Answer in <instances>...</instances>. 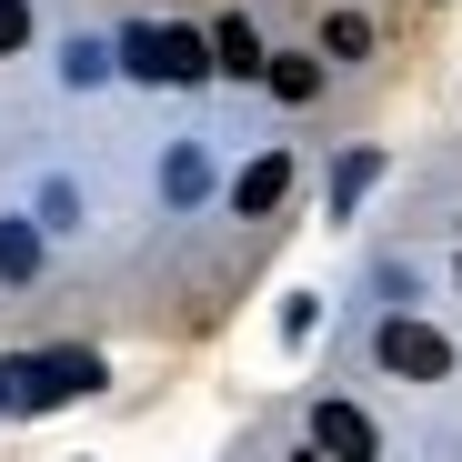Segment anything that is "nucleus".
<instances>
[{"label": "nucleus", "mask_w": 462, "mask_h": 462, "mask_svg": "<svg viewBox=\"0 0 462 462\" xmlns=\"http://www.w3.org/2000/svg\"><path fill=\"white\" fill-rule=\"evenodd\" d=\"M201 51H211V41H191V31H131V60L151 70V81H191Z\"/></svg>", "instance_id": "7ed1b4c3"}, {"label": "nucleus", "mask_w": 462, "mask_h": 462, "mask_svg": "<svg viewBox=\"0 0 462 462\" xmlns=\"http://www.w3.org/2000/svg\"><path fill=\"white\" fill-rule=\"evenodd\" d=\"M0 272H11V282H31V272H41V231H31V221L0 231Z\"/></svg>", "instance_id": "0eeeda50"}, {"label": "nucleus", "mask_w": 462, "mask_h": 462, "mask_svg": "<svg viewBox=\"0 0 462 462\" xmlns=\"http://www.w3.org/2000/svg\"><path fill=\"white\" fill-rule=\"evenodd\" d=\"M312 452H332V462H372V452H382V432H372V412L322 402V412H312Z\"/></svg>", "instance_id": "f03ea898"}, {"label": "nucleus", "mask_w": 462, "mask_h": 462, "mask_svg": "<svg viewBox=\"0 0 462 462\" xmlns=\"http://www.w3.org/2000/svg\"><path fill=\"white\" fill-rule=\"evenodd\" d=\"M31 41V0H0V51H21Z\"/></svg>", "instance_id": "1a4fd4ad"}, {"label": "nucleus", "mask_w": 462, "mask_h": 462, "mask_svg": "<svg viewBox=\"0 0 462 462\" xmlns=\"http://www.w3.org/2000/svg\"><path fill=\"white\" fill-rule=\"evenodd\" d=\"M262 70H272V91H282V101H322V60L282 51V60H262Z\"/></svg>", "instance_id": "20e7f679"}, {"label": "nucleus", "mask_w": 462, "mask_h": 462, "mask_svg": "<svg viewBox=\"0 0 462 462\" xmlns=\"http://www.w3.org/2000/svg\"><path fill=\"white\" fill-rule=\"evenodd\" d=\"M282 191H291V162H282V151H272V162H252V171H242V211H272Z\"/></svg>", "instance_id": "39448f33"}, {"label": "nucleus", "mask_w": 462, "mask_h": 462, "mask_svg": "<svg viewBox=\"0 0 462 462\" xmlns=\"http://www.w3.org/2000/svg\"><path fill=\"white\" fill-rule=\"evenodd\" d=\"M291 462H332V452H291Z\"/></svg>", "instance_id": "9d476101"}, {"label": "nucleus", "mask_w": 462, "mask_h": 462, "mask_svg": "<svg viewBox=\"0 0 462 462\" xmlns=\"http://www.w3.org/2000/svg\"><path fill=\"white\" fill-rule=\"evenodd\" d=\"M372 352L393 362L402 382H442V372H452V342H442V332H422V322H382V342H372Z\"/></svg>", "instance_id": "f257e3e1"}, {"label": "nucleus", "mask_w": 462, "mask_h": 462, "mask_svg": "<svg viewBox=\"0 0 462 462\" xmlns=\"http://www.w3.org/2000/svg\"><path fill=\"white\" fill-rule=\"evenodd\" d=\"M322 51H332V60H372V21H362V11H332V21H322Z\"/></svg>", "instance_id": "423d86ee"}, {"label": "nucleus", "mask_w": 462, "mask_h": 462, "mask_svg": "<svg viewBox=\"0 0 462 462\" xmlns=\"http://www.w3.org/2000/svg\"><path fill=\"white\" fill-rule=\"evenodd\" d=\"M211 51H221V70H262V41H252V21H221V31H211Z\"/></svg>", "instance_id": "6e6552de"}]
</instances>
